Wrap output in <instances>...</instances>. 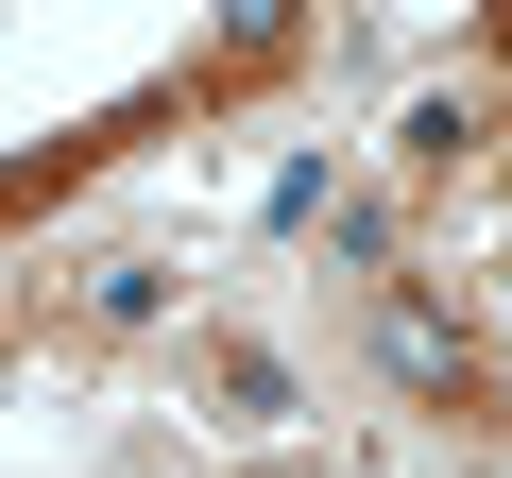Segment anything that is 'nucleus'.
<instances>
[{"label": "nucleus", "instance_id": "obj_2", "mask_svg": "<svg viewBox=\"0 0 512 478\" xmlns=\"http://www.w3.org/2000/svg\"><path fill=\"white\" fill-rule=\"evenodd\" d=\"M410 171H444V154H478V103H410V137H393Z\"/></svg>", "mask_w": 512, "mask_h": 478}, {"label": "nucleus", "instance_id": "obj_1", "mask_svg": "<svg viewBox=\"0 0 512 478\" xmlns=\"http://www.w3.org/2000/svg\"><path fill=\"white\" fill-rule=\"evenodd\" d=\"M154 308H171L154 257H103V274H86V325H154Z\"/></svg>", "mask_w": 512, "mask_h": 478}]
</instances>
